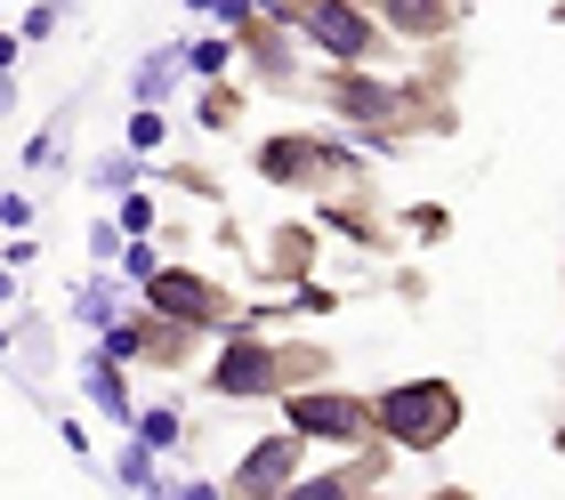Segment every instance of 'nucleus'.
I'll use <instances>...</instances> for the list:
<instances>
[{
	"label": "nucleus",
	"mask_w": 565,
	"mask_h": 500,
	"mask_svg": "<svg viewBox=\"0 0 565 500\" xmlns=\"http://www.w3.org/2000/svg\"><path fill=\"white\" fill-rule=\"evenodd\" d=\"M388 419H396L413 444H428V436L452 428V396H445V387H404V396H388Z\"/></svg>",
	"instance_id": "f257e3e1"
},
{
	"label": "nucleus",
	"mask_w": 565,
	"mask_h": 500,
	"mask_svg": "<svg viewBox=\"0 0 565 500\" xmlns=\"http://www.w3.org/2000/svg\"><path fill=\"white\" fill-rule=\"evenodd\" d=\"M299 428H307V436H355V428H364V412L340 404V396H323V404L307 396V404H299Z\"/></svg>",
	"instance_id": "f03ea898"
}]
</instances>
